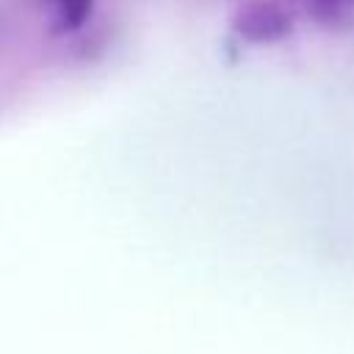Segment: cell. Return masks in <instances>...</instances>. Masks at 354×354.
<instances>
[{
	"label": "cell",
	"mask_w": 354,
	"mask_h": 354,
	"mask_svg": "<svg viewBox=\"0 0 354 354\" xmlns=\"http://www.w3.org/2000/svg\"><path fill=\"white\" fill-rule=\"evenodd\" d=\"M310 14L332 28H343L354 19V0H307Z\"/></svg>",
	"instance_id": "cell-1"
}]
</instances>
